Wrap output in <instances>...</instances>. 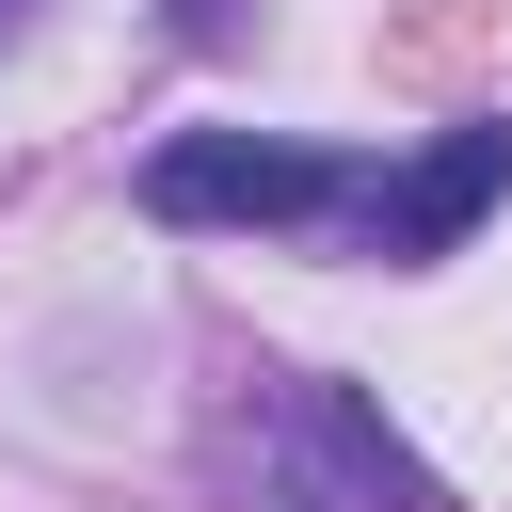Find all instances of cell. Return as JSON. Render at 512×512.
I'll return each mask as SVG.
<instances>
[{"label": "cell", "mask_w": 512, "mask_h": 512, "mask_svg": "<svg viewBox=\"0 0 512 512\" xmlns=\"http://www.w3.org/2000/svg\"><path fill=\"white\" fill-rule=\"evenodd\" d=\"M144 208L160 224H320V208H352V160H320L288 128H176L144 160Z\"/></svg>", "instance_id": "1"}, {"label": "cell", "mask_w": 512, "mask_h": 512, "mask_svg": "<svg viewBox=\"0 0 512 512\" xmlns=\"http://www.w3.org/2000/svg\"><path fill=\"white\" fill-rule=\"evenodd\" d=\"M496 192H512V128H448L432 160L368 176V256H448V240H464Z\"/></svg>", "instance_id": "2"}, {"label": "cell", "mask_w": 512, "mask_h": 512, "mask_svg": "<svg viewBox=\"0 0 512 512\" xmlns=\"http://www.w3.org/2000/svg\"><path fill=\"white\" fill-rule=\"evenodd\" d=\"M0 32H16V0H0Z\"/></svg>", "instance_id": "3"}]
</instances>
